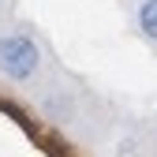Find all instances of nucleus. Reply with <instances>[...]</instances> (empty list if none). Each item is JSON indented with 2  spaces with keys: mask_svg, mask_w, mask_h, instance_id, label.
<instances>
[{
  "mask_svg": "<svg viewBox=\"0 0 157 157\" xmlns=\"http://www.w3.org/2000/svg\"><path fill=\"white\" fill-rule=\"evenodd\" d=\"M139 30H142V37L157 41V0H142L139 4Z\"/></svg>",
  "mask_w": 157,
  "mask_h": 157,
  "instance_id": "obj_2",
  "label": "nucleus"
},
{
  "mask_svg": "<svg viewBox=\"0 0 157 157\" xmlns=\"http://www.w3.org/2000/svg\"><path fill=\"white\" fill-rule=\"evenodd\" d=\"M41 67V49L30 34L15 30L0 37V75L11 78V82H30Z\"/></svg>",
  "mask_w": 157,
  "mask_h": 157,
  "instance_id": "obj_1",
  "label": "nucleus"
}]
</instances>
